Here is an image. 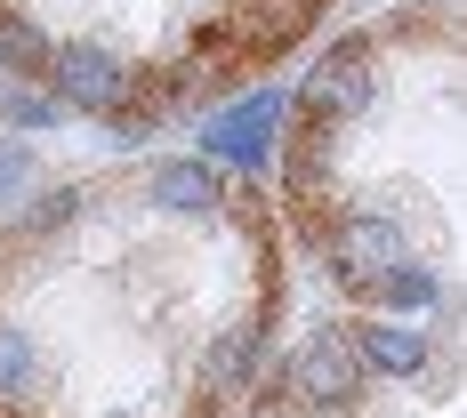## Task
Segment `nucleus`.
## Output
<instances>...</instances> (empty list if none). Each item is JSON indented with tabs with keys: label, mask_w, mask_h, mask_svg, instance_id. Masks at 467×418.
Listing matches in <instances>:
<instances>
[{
	"label": "nucleus",
	"mask_w": 467,
	"mask_h": 418,
	"mask_svg": "<svg viewBox=\"0 0 467 418\" xmlns=\"http://www.w3.org/2000/svg\"><path fill=\"white\" fill-rule=\"evenodd\" d=\"M347 338H355V362H363V378H371V371L411 378V371L427 362V330H411V322H355Z\"/></svg>",
	"instance_id": "6e6552de"
},
{
	"label": "nucleus",
	"mask_w": 467,
	"mask_h": 418,
	"mask_svg": "<svg viewBox=\"0 0 467 418\" xmlns=\"http://www.w3.org/2000/svg\"><path fill=\"white\" fill-rule=\"evenodd\" d=\"M145 193H153L161 209H178V218H210V209H226V178H218L210 161H161Z\"/></svg>",
	"instance_id": "0eeeda50"
},
{
	"label": "nucleus",
	"mask_w": 467,
	"mask_h": 418,
	"mask_svg": "<svg viewBox=\"0 0 467 418\" xmlns=\"http://www.w3.org/2000/svg\"><path fill=\"white\" fill-rule=\"evenodd\" d=\"M315 241H323L330 274L371 306H427L435 298V281L403 258V233L387 218H338V226H315Z\"/></svg>",
	"instance_id": "f257e3e1"
},
{
	"label": "nucleus",
	"mask_w": 467,
	"mask_h": 418,
	"mask_svg": "<svg viewBox=\"0 0 467 418\" xmlns=\"http://www.w3.org/2000/svg\"><path fill=\"white\" fill-rule=\"evenodd\" d=\"M73 201H81V193H73V186L41 193V201H33V218H25V233H48V226H65V218H73Z\"/></svg>",
	"instance_id": "f8f14e48"
},
{
	"label": "nucleus",
	"mask_w": 467,
	"mask_h": 418,
	"mask_svg": "<svg viewBox=\"0 0 467 418\" xmlns=\"http://www.w3.org/2000/svg\"><path fill=\"white\" fill-rule=\"evenodd\" d=\"M48 56H57V48H48L41 25H25V16L0 8V65H16V73H48Z\"/></svg>",
	"instance_id": "9d476101"
},
{
	"label": "nucleus",
	"mask_w": 467,
	"mask_h": 418,
	"mask_svg": "<svg viewBox=\"0 0 467 418\" xmlns=\"http://www.w3.org/2000/svg\"><path fill=\"white\" fill-rule=\"evenodd\" d=\"M0 113H8L16 129H48L65 105H57V97H41V89H25V81H8V89H0Z\"/></svg>",
	"instance_id": "9b49d317"
},
{
	"label": "nucleus",
	"mask_w": 467,
	"mask_h": 418,
	"mask_svg": "<svg viewBox=\"0 0 467 418\" xmlns=\"http://www.w3.org/2000/svg\"><path fill=\"white\" fill-rule=\"evenodd\" d=\"M33 386H41V354H33V338L0 322V418H16V403H25Z\"/></svg>",
	"instance_id": "1a4fd4ad"
},
{
	"label": "nucleus",
	"mask_w": 467,
	"mask_h": 418,
	"mask_svg": "<svg viewBox=\"0 0 467 418\" xmlns=\"http://www.w3.org/2000/svg\"><path fill=\"white\" fill-rule=\"evenodd\" d=\"M48 81H57V105H81V113H121L130 89H138V65L113 56L105 41H73L48 56Z\"/></svg>",
	"instance_id": "7ed1b4c3"
},
{
	"label": "nucleus",
	"mask_w": 467,
	"mask_h": 418,
	"mask_svg": "<svg viewBox=\"0 0 467 418\" xmlns=\"http://www.w3.org/2000/svg\"><path fill=\"white\" fill-rule=\"evenodd\" d=\"M282 386H290V403H306V411H330V403L363 394V362H355V338H347V322L306 330V346L290 354Z\"/></svg>",
	"instance_id": "f03ea898"
},
{
	"label": "nucleus",
	"mask_w": 467,
	"mask_h": 418,
	"mask_svg": "<svg viewBox=\"0 0 467 418\" xmlns=\"http://www.w3.org/2000/svg\"><path fill=\"white\" fill-rule=\"evenodd\" d=\"M25 178H33V153H25V145H8V138H0V193H16Z\"/></svg>",
	"instance_id": "ddd939ff"
},
{
	"label": "nucleus",
	"mask_w": 467,
	"mask_h": 418,
	"mask_svg": "<svg viewBox=\"0 0 467 418\" xmlns=\"http://www.w3.org/2000/svg\"><path fill=\"white\" fill-rule=\"evenodd\" d=\"M275 121H282V97H250V105H234L226 121L202 138V153H218V161H242V169H258L266 161V145H275Z\"/></svg>",
	"instance_id": "39448f33"
},
{
	"label": "nucleus",
	"mask_w": 467,
	"mask_h": 418,
	"mask_svg": "<svg viewBox=\"0 0 467 418\" xmlns=\"http://www.w3.org/2000/svg\"><path fill=\"white\" fill-rule=\"evenodd\" d=\"M298 105H306V129H315V138H330L338 121H355V113L371 105V33H355V41L330 48Z\"/></svg>",
	"instance_id": "20e7f679"
},
{
	"label": "nucleus",
	"mask_w": 467,
	"mask_h": 418,
	"mask_svg": "<svg viewBox=\"0 0 467 418\" xmlns=\"http://www.w3.org/2000/svg\"><path fill=\"white\" fill-rule=\"evenodd\" d=\"M258 354H266V330H258V322L218 330V346L202 354V394H210V403H234V394H250V378H258Z\"/></svg>",
	"instance_id": "423d86ee"
}]
</instances>
